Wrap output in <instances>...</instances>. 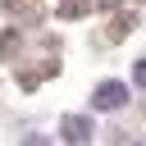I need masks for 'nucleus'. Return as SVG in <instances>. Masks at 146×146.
<instances>
[{"label": "nucleus", "instance_id": "3", "mask_svg": "<svg viewBox=\"0 0 146 146\" xmlns=\"http://www.w3.org/2000/svg\"><path fill=\"white\" fill-rule=\"evenodd\" d=\"M132 82H137V87L146 91V59H137V68H132Z\"/></svg>", "mask_w": 146, "mask_h": 146}, {"label": "nucleus", "instance_id": "2", "mask_svg": "<svg viewBox=\"0 0 146 146\" xmlns=\"http://www.w3.org/2000/svg\"><path fill=\"white\" fill-rule=\"evenodd\" d=\"M64 137L68 141H87V119H64Z\"/></svg>", "mask_w": 146, "mask_h": 146}, {"label": "nucleus", "instance_id": "1", "mask_svg": "<svg viewBox=\"0 0 146 146\" xmlns=\"http://www.w3.org/2000/svg\"><path fill=\"white\" fill-rule=\"evenodd\" d=\"M123 100H128V87H123V82H100V87H96V96H91V105H96V110H119Z\"/></svg>", "mask_w": 146, "mask_h": 146}]
</instances>
